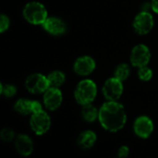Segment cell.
Returning a JSON list of instances; mask_svg holds the SVG:
<instances>
[{
  "label": "cell",
  "instance_id": "cell-15",
  "mask_svg": "<svg viewBox=\"0 0 158 158\" xmlns=\"http://www.w3.org/2000/svg\"><path fill=\"white\" fill-rule=\"evenodd\" d=\"M49 88H60L65 82V74L60 71H54L48 76Z\"/></svg>",
  "mask_w": 158,
  "mask_h": 158
},
{
  "label": "cell",
  "instance_id": "cell-1",
  "mask_svg": "<svg viewBox=\"0 0 158 158\" xmlns=\"http://www.w3.org/2000/svg\"><path fill=\"white\" fill-rule=\"evenodd\" d=\"M98 118L104 129L110 132H117L125 127L127 114L121 103L118 102L108 101L100 108Z\"/></svg>",
  "mask_w": 158,
  "mask_h": 158
},
{
  "label": "cell",
  "instance_id": "cell-21",
  "mask_svg": "<svg viewBox=\"0 0 158 158\" xmlns=\"http://www.w3.org/2000/svg\"><path fill=\"white\" fill-rule=\"evenodd\" d=\"M10 27V19L7 15L0 14V33L7 31Z\"/></svg>",
  "mask_w": 158,
  "mask_h": 158
},
{
  "label": "cell",
  "instance_id": "cell-2",
  "mask_svg": "<svg viewBox=\"0 0 158 158\" xmlns=\"http://www.w3.org/2000/svg\"><path fill=\"white\" fill-rule=\"evenodd\" d=\"M97 86L92 80L84 79L76 86L74 90V98L76 102L81 105L92 103L97 96Z\"/></svg>",
  "mask_w": 158,
  "mask_h": 158
},
{
  "label": "cell",
  "instance_id": "cell-22",
  "mask_svg": "<svg viewBox=\"0 0 158 158\" xmlns=\"http://www.w3.org/2000/svg\"><path fill=\"white\" fill-rule=\"evenodd\" d=\"M16 92H17V89L13 85L8 84L3 87V95H5L8 98L13 97L16 94Z\"/></svg>",
  "mask_w": 158,
  "mask_h": 158
},
{
  "label": "cell",
  "instance_id": "cell-3",
  "mask_svg": "<svg viewBox=\"0 0 158 158\" xmlns=\"http://www.w3.org/2000/svg\"><path fill=\"white\" fill-rule=\"evenodd\" d=\"M24 19L35 25L43 24L48 19V11L44 5L39 2H30L23 9Z\"/></svg>",
  "mask_w": 158,
  "mask_h": 158
},
{
  "label": "cell",
  "instance_id": "cell-7",
  "mask_svg": "<svg viewBox=\"0 0 158 158\" xmlns=\"http://www.w3.org/2000/svg\"><path fill=\"white\" fill-rule=\"evenodd\" d=\"M151 60L150 49L145 45H138L134 47L130 53V61L131 64L135 67L146 66Z\"/></svg>",
  "mask_w": 158,
  "mask_h": 158
},
{
  "label": "cell",
  "instance_id": "cell-24",
  "mask_svg": "<svg viewBox=\"0 0 158 158\" xmlns=\"http://www.w3.org/2000/svg\"><path fill=\"white\" fill-rule=\"evenodd\" d=\"M32 111H33V114H36V113L43 111L41 103L37 101H32Z\"/></svg>",
  "mask_w": 158,
  "mask_h": 158
},
{
  "label": "cell",
  "instance_id": "cell-10",
  "mask_svg": "<svg viewBox=\"0 0 158 158\" xmlns=\"http://www.w3.org/2000/svg\"><path fill=\"white\" fill-rule=\"evenodd\" d=\"M62 102V93L58 88H48L44 93V104L50 111L57 110Z\"/></svg>",
  "mask_w": 158,
  "mask_h": 158
},
{
  "label": "cell",
  "instance_id": "cell-18",
  "mask_svg": "<svg viewBox=\"0 0 158 158\" xmlns=\"http://www.w3.org/2000/svg\"><path fill=\"white\" fill-rule=\"evenodd\" d=\"M130 74V68L127 63L119 64L114 70V77L119 79L120 81H125Z\"/></svg>",
  "mask_w": 158,
  "mask_h": 158
},
{
  "label": "cell",
  "instance_id": "cell-6",
  "mask_svg": "<svg viewBox=\"0 0 158 158\" xmlns=\"http://www.w3.org/2000/svg\"><path fill=\"white\" fill-rule=\"evenodd\" d=\"M51 120L49 115L44 112L41 111L36 114H33L30 119V126L32 130L36 135H43L48 131L50 128Z\"/></svg>",
  "mask_w": 158,
  "mask_h": 158
},
{
  "label": "cell",
  "instance_id": "cell-23",
  "mask_svg": "<svg viewBox=\"0 0 158 158\" xmlns=\"http://www.w3.org/2000/svg\"><path fill=\"white\" fill-rule=\"evenodd\" d=\"M129 155V148L126 145L121 146L117 151V158H127Z\"/></svg>",
  "mask_w": 158,
  "mask_h": 158
},
{
  "label": "cell",
  "instance_id": "cell-16",
  "mask_svg": "<svg viewBox=\"0 0 158 158\" xmlns=\"http://www.w3.org/2000/svg\"><path fill=\"white\" fill-rule=\"evenodd\" d=\"M81 113L83 118L87 122H94L99 117V111L92 103L83 105Z\"/></svg>",
  "mask_w": 158,
  "mask_h": 158
},
{
  "label": "cell",
  "instance_id": "cell-4",
  "mask_svg": "<svg viewBox=\"0 0 158 158\" xmlns=\"http://www.w3.org/2000/svg\"><path fill=\"white\" fill-rule=\"evenodd\" d=\"M124 87L122 81L115 77H111L105 81L102 87V94L107 101L117 102L123 94Z\"/></svg>",
  "mask_w": 158,
  "mask_h": 158
},
{
  "label": "cell",
  "instance_id": "cell-26",
  "mask_svg": "<svg viewBox=\"0 0 158 158\" xmlns=\"http://www.w3.org/2000/svg\"><path fill=\"white\" fill-rule=\"evenodd\" d=\"M1 94H3V86L1 83H0V95Z\"/></svg>",
  "mask_w": 158,
  "mask_h": 158
},
{
  "label": "cell",
  "instance_id": "cell-13",
  "mask_svg": "<svg viewBox=\"0 0 158 158\" xmlns=\"http://www.w3.org/2000/svg\"><path fill=\"white\" fill-rule=\"evenodd\" d=\"M15 147H16L17 152L23 156L30 155L34 151L33 140L31 139L29 136L24 135V134H21L16 138Z\"/></svg>",
  "mask_w": 158,
  "mask_h": 158
},
{
  "label": "cell",
  "instance_id": "cell-8",
  "mask_svg": "<svg viewBox=\"0 0 158 158\" xmlns=\"http://www.w3.org/2000/svg\"><path fill=\"white\" fill-rule=\"evenodd\" d=\"M153 17L150 12L141 11L139 12L133 23L134 30L139 35H146L148 34L153 27Z\"/></svg>",
  "mask_w": 158,
  "mask_h": 158
},
{
  "label": "cell",
  "instance_id": "cell-25",
  "mask_svg": "<svg viewBox=\"0 0 158 158\" xmlns=\"http://www.w3.org/2000/svg\"><path fill=\"white\" fill-rule=\"evenodd\" d=\"M151 7H152V11H154L155 13H158V0H152Z\"/></svg>",
  "mask_w": 158,
  "mask_h": 158
},
{
  "label": "cell",
  "instance_id": "cell-19",
  "mask_svg": "<svg viewBox=\"0 0 158 158\" xmlns=\"http://www.w3.org/2000/svg\"><path fill=\"white\" fill-rule=\"evenodd\" d=\"M138 76L142 81H149L152 77V71L147 65L139 67V71H138Z\"/></svg>",
  "mask_w": 158,
  "mask_h": 158
},
{
  "label": "cell",
  "instance_id": "cell-11",
  "mask_svg": "<svg viewBox=\"0 0 158 158\" xmlns=\"http://www.w3.org/2000/svg\"><path fill=\"white\" fill-rule=\"evenodd\" d=\"M96 67L95 60L89 57V56H83L78 58L74 64H73V70L74 72L82 76H86L90 74Z\"/></svg>",
  "mask_w": 158,
  "mask_h": 158
},
{
  "label": "cell",
  "instance_id": "cell-5",
  "mask_svg": "<svg viewBox=\"0 0 158 158\" xmlns=\"http://www.w3.org/2000/svg\"><path fill=\"white\" fill-rule=\"evenodd\" d=\"M25 87L27 90L33 94L45 93L49 88L48 77L41 73H33L29 75L25 81Z\"/></svg>",
  "mask_w": 158,
  "mask_h": 158
},
{
  "label": "cell",
  "instance_id": "cell-14",
  "mask_svg": "<svg viewBox=\"0 0 158 158\" xmlns=\"http://www.w3.org/2000/svg\"><path fill=\"white\" fill-rule=\"evenodd\" d=\"M97 141V135L92 130H86L78 136L77 144L82 149L92 148Z\"/></svg>",
  "mask_w": 158,
  "mask_h": 158
},
{
  "label": "cell",
  "instance_id": "cell-12",
  "mask_svg": "<svg viewBox=\"0 0 158 158\" xmlns=\"http://www.w3.org/2000/svg\"><path fill=\"white\" fill-rule=\"evenodd\" d=\"M44 29L53 35H60L66 31V24L62 20L57 17H49L42 24Z\"/></svg>",
  "mask_w": 158,
  "mask_h": 158
},
{
  "label": "cell",
  "instance_id": "cell-9",
  "mask_svg": "<svg viewBox=\"0 0 158 158\" xmlns=\"http://www.w3.org/2000/svg\"><path fill=\"white\" fill-rule=\"evenodd\" d=\"M133 129L138 137L141 139H147L153 131V123L150 117L141 115L135 120Z\"/></svg>",
  "mask_w": 158,
  "mask_h": 158
},
{
  "label": "cell",
  "instance_id": "cell-17",
  "mask_svg": "<svg viewBox=\"0 0 158 158\" xmlns=\"http://www.w3.org/2000/svg\"><path fill=\"white\" fill-rule=\"evenodd\" d=\"M14 109L16 112H18L21 114H33L32 111V101L26 100V99H21L17 101V102L14 105Z\"/></svg>",
  "mask_w": 158,
  "mask_h": 158
},
{
  "label": "cell",
  "instance_id": "cell-20",
  "mask_svg": "<svg viewBox=\"0 0 158 158\" xmlns=\"http://www.w3.org/2000/svg\"><path fill=\"white\" fill-rule=\"evenodd\" d=\"M0 139L5 142H10L15 139V132L11 128L5 127L0 131Z\"/></svg>",
  "mask_w": 158,
  "mask_h": 158
}]
</instances>
